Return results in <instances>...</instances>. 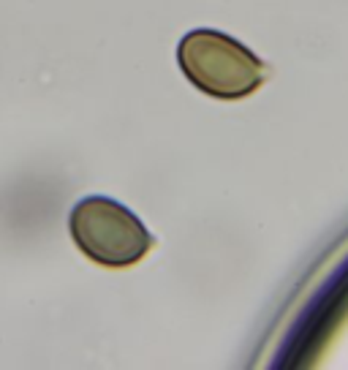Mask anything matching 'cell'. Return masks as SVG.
Returning a JSON list of instances; mask_svg holds the SVG:
<instances>
[{
  "mask_svg": "<svg viewBox=\"0 0 348 370\" xmlns=\"http://www.w3.org/2000/svg\"><path fill=\"white\" fill-rule=\"evenodd\" d=\"M177 63L201 93L223 101L248 98L267 79V65L245 44L209 27L191 30L180 41Z\"/></svg>",
  "mask_w": 348,
  "mask_h": 370,
  "instance_id": "1",
  "label": "cell"
},
{
  "mask_svg": "<svg viewBox=\"0 0 348 370\" xmlns=\"http://www.w3.org/2000/svg\"><path fill=\"white\" fill-rule=\"evenodd\" d=\"M71 237L87 259L104 267H130L152 248V234L125 204L109 196H87L71 210Z\"/></svg>",
  "mask_w": 348,
  "mask_h": 370,
  "instance_id": "2",
  "label": "cell"
}]
</instances>
